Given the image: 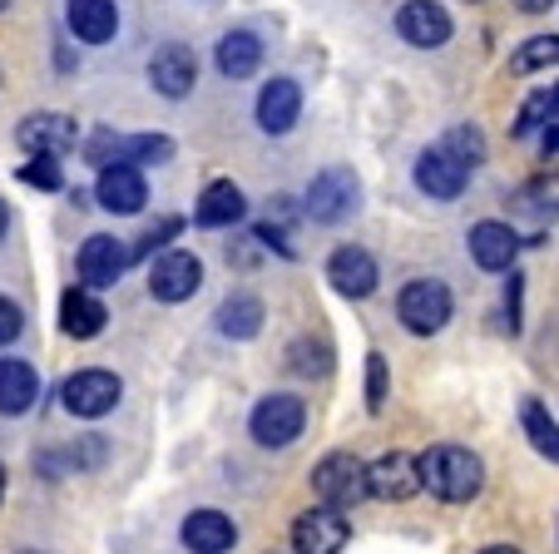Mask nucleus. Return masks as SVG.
<instances>
[{
  "label": "nucleus",
  "mask_w": 559,
  "mask_h": 554,
  "mask_svg": "<svg viewBox=\"0 0 559 554\" xmlns=\"http://www.w3.org/2000/svg\"><path fill=\"white\" fill-rule=\"evenodd\" d=\"M21 184H31V189H40V193H55L64 184V174H60V158H50V154H35L31 164L21 168Z\"/></svg>",
  "instance_id": "32"
},
{
  "label": "nucleus",
  "mask_w": 559,
  "mask_h": 554,
  "mask_svg": "<svg viewBox=\"0 0 559 554\" xmlns=\"http://www.w3.org/2000/svg\"><path fill=\"white\" fill-rule=\"evenodd\" d=\"M367 401H371V406H381V401H386V356H381V352L367 356Z\"/></svg>",
  "instance_id": "33"
},
{
  "label": "nucleus",
  "mask_w": 559,
  "mask_h": 554,
  "mask_svg": "<svg viewBox=\"0 0 559 554\" xmlns=\"http://www.w3.org/2000/svg\"><path fill=\"white\" fill-rule=\"evenodd\" d=\"M0 11H5V0H0Z\"/></svg>",
  "instance_id": "42"
},
{
  "label": "nucleus",
  "mask_w": 559,
  "mask_h": 554,
  "mask_svg": "<svg viewBox=\"0 0 559 554\" xmlns=\"http://www.w3.org/2000/svg\"><path fill=\"white\" fill-rule=\"evenodd\" d=\"M525 431H530V440H535L539 456L559 460V426L545 416V406H539V401H525Z\"/></svg>",
  "instance_id": "30"
},
{
  "label": "nucleus",
  "mask_w": 559,
  "mask_h": 554,
  "mask_svg": "<svg viewBox=\"0 0 559 554\" xmlns=\"http://www.w3.org/2000/svg\"><path fill=\"white\" fill-rule=\"evenodd\" d=\"M515 252H520V238L510 223H475L471 228V258L486 272H510Z\"/></svg>",
  "instance_id": "17"
},
{
  "label": "nucleus",
  "mask_w": 559,
  "mask_h": 554,
  "mask_svg": "<svg viewBox=\"0 0 559 554\" xmlns=\"http://www.w3.org/2000/svg\"><path fill=\"white\" fill-rule=\"evenodd\" d=\"M40 397V377L35 366L21 362V356H5L0 362V416H25Z\"/></svg>",
  "instance_id": "19"
},
{
  "label": "nucleus",
  "mask_w": 559,
  "mask_h": 554,
  "mask_svg": "<svg viewBox=\"0 0 559 554\" xmlns=\"http://www.w3.org/2000/svg\"><path fill=\"white\" fill-rule=\"evenodd\" d=\"M258 64H263V40L253 31H233L218 40V70L228 80H248Z\"/></svg>",
  "instance_id": "25"
},
{
  "label": "nucleus",
  "mask_w": 559,
  "mask_h": 554,
  "mask_svg": "<svg viewBox=\"0 0 559 554\" xmlns=\"http://www.w3.org/2000/svg\"><path fill=\"white\" fill-rule=\"evenodd\" d=\"M64 21H70V31L85 45H105V40H115V31H119L115 0H70Z\"/></svg>",
  "instance_id": "21"
},
{
  "label": "nucleus",
  "mask_w": 559,
  "mask_h": 554,
  "mask_svg": "<svg viewBox=\"0 0 559 554\" xmlns=\"http://www.w3.org/2000/svg\"><path fill=\"white\" fill-rule=\"evenodd\" d=\"M119 377L115 372H74L70 381L60 387V401H64V411L70 416H85V421H95V416H105V411H115L119 406Z\"/></svg>",
  "instance_id": "7"
},
{
  "label": "nucleus",
  "mask_w": 559,
  "mask_h": 554,
  "mask_svg": "<svg viewBox=\"0 0 559 554\" xmlns=\"http://www.w3.org/2000/svg\"><path fill=\"white\" fill-rule=\"evenodd\" d=\"M520 11H530V15H539V11H549V5H555V0H515Z\"/></svg>",
  "instance_id": "38"
},
{
  "label": "nucleus",
  "mask_w": 559,
  "mask_h": 554,
  "mask_svg": "<svg viewBox=\"0 0 559 554\" xmlns=\"http://www.w3.org/2000/svg\"><path fill=\"white\" fill-rule=\"evenodd\" d=\"M396 31H402V40L421 45V50H436V45L451 40V15L436 0H406L396 11Z\"/></svg>",
  "instance_id": "14"
},
{
  "label": "nucleus",
  "mask_w": 559,
  "mask_h": 554,
  "mask_svg": "<svg viewBox=\"0 0 559 554\" xmlns=\"http://www.w3.org/2000/svg\"><path fill=\"white\" fill-rule=\"evenodd\" d=\"M347 520L332 505H317V510H302L293 524V550L297 554H342L347 544Z\"/></svg>",
  "instance_id": "9"
},
{
  "label": "nucleus",
  "mask_w": 559,
  "mask_h": 554,
  "mask_svg": "<svg viewBox=\"0 0 559 554\" xmlns=\"http://www.w3.org/2000/svg\"><path fill=\"white\" fill-rule=\"evenodd\" d=\"M297 115H302V90H297L293 80H273L258 95V125L267 129V134H287V129L297 125Z\"/></svg>",
  "instance_id": "20"
},
{
  "label": "nucleus",
  "mask_w": 559,
  "mask_h": 554,
  "mask_svg": "<svg viewBox=\"0 0 559 554\" xmlns=\"http://www.w3.org/2000/svg\"><path fill=\"white\" fill-rule=\"evenodd\" d=\"M549 119H559V84L535 90V95L525 99V109H520V119H515V129H510V134L525 139V134H535V129H545Z\"/></svg>",
  "instance_id": "28"
},
{
  "label": "nucleus",
  "mask_w": 559,
  "mask_h": 554,
  "mask_svg": "<svg viewBox=\"0 0 559 554\" xmlns=\"http://www.w3.org/2000/svg\"><path fill=\"white\" fill-rule=\"evenodd\" d=\"M233 540H238V530H233V520L223 510H193L183 520V544L193 554H223L233 550Z\"/></svg>",
  "instance_id": "23"
},
{
  "label": "nucleus",
  "mask_w": 559,
  "mask_h": 554,
  "mask_svg": "<svg viewBox=\"0 0 559 554\" xmlns=\"http://www.w3.org/2000/svg\"><path fill=\"white\" fill-rule=\"evenodd\" d=\"M525 203H539V209H559V178H535L525 189Z\"/></svg>",
  "instance_id": "36"
},
{
  "label": "nucleus",
  "mask_w": 559,
  "mask_h": 554,
  "mask_svg": "<svg viewBox=\"0 0 559 554\" xmlns=\"http://www.w3.org/2000/svg\"><path fill=\"white\" fill-rule=\"evenodd\" d=\"M148 80H154V90L164 99H183L193 90V80H199V60H193L189 45H164L154 55V64H148Z\"/></svg>",
  "instance_id": "15"
},
{
  "label": "nucleus",
  "mask_w": 559,
  "mask_h": 554,
  "mask_svg": "<svg viewBox=\"0 0 559 554\" xmlns=\"http://www.w3.org/2000/svg\"><path fill=\"white\" fill-rule=\"evenodd\" d=\"M549 64H559V35H535V40H525L510 55L515 74H535V70H549Z\"/></svg>",
  "instance_id": "29"
},
{
  "label": "nucleus",
  "mask_w": 559,
  "mask_h": 554,
  "mask_svg": "<svg viewBox=\"0 0 559 554\" xmlns=\"http://www.w3.org/2000/svg\"><path fill=\"white\" fill-rule=\"evenodd\" d=\"M179 228H183L179 219H164V223H158V228H148L144 238H139V248H129V258H148V252H154L158 243H169V238H174V233H179Z\"/></svg>",
  "instance_id": "34"
},
{
  "label": "nucleus",
  "mask_w": 559,
  "mask_h": 554,
  "mask_svg": "<svg viewBox=\"0 0 559 554\" xmlns=\"http://www.w3.org/2000/svg\"><path fill=\"white\" fill-rule=\"evenodd\" d=\"M95 199H99V209H109V213H139L148 203V184L134 164H109V168H99Z\"/></svg>",
  "instance_id": "12"
},
{
  "label": "nucleus",
  "mask_w": 559,
  "mask_h": 554,
  "mask_svg": "<svg viewBox=\"0 0 559 554\" xmlns=\"http://www.w3.org/2000/svg\"><path fill=\"white\" fill-rule=\"evenodd\" d=\"M328 283L342 297H371L377 293V262L367 248H337L328 262Z\"/></svg>",
  "instance_id": "16"
},
{
  "label": "nucleus",
  "mask_w": 559,
  "mask_h": 554,
  "mask_svg": "<svg viewBox=\"0 0 559 554\" xmlns=\"http://www.w3.org/2000/svg\"><path fill=\"white\" fill-rule=\"evenodd\" d=\"M129 243L109 238V233H95V238H85V248H80V283L85 287H115L119 278H124L129 268Z\"/></svg>",
  "instance_id": "10"
},
{
  "label": "nucleus",
  "mask_w": 559,
  "mask_h": 554,
  "mask_svg": "<svg viewBox=\"0 0 559 554\" xmlns=\"http://www.w3.org/2000/svg\"><path fill=\"white\" fill-rule=\"evenodd\" d=\"M307 426V406L297 397H263L253 406V421H248V431H253L258 446L277 450V446H293L297 436H302Z\"/></svg>",
  "instance_id": "5"
},
{
  "label": "nucleus",
  "mask_w": 559,
  "mask_h": 554,
  "mask_svg": "<svg viewBox=\"0 0 559 554\" xmlns=\"http://www.w3.org/2000/svg\"><path fill=\"white\" fill-rule=\"evenodd\" d=\"M357 203H361V184L352 168H322L312 178V189H307V213L317 223H342Z\"/></svg>",
  "instance_id": "6"
},
{
  "label": "nucleus",
  "mask_w": 559,
  "mask_h": 554,
  "mask_svg": "<svg viewBox=\"0 0 559 554\" xmlns=\"http://www.w3.org/2000/svg\"><path fill=\"white\" fill-rule=\"evenodd\" d=\"M15 139H21L31 154L60 158L64 149H74V119L70 115H31V119H21Z\"/></svg>",
  "instance_id": "18"
},
{
  "label": "nucleus",
  "mask_w": 559,
  "mask_h": 554,
  "mask_svg": "<svg viewBox=\"0 0 559 554\" xmlns=\"http://www.w3.org/2000/svg\"><path fill=\"white\" fill-rule=\"evenodd\" d=\"M480 554H520V550H510V544H490V550H480Z\"/></svg>",
  "instance_id": "39"
},
{
  "label": "nucleus",
  "mask_w": 559,
  "mask_h": 554,
  "mask_svg": "<svg viewBox=\"0 0 559 554\" xmlns=\"http://www.w3.org/2000/svg\"><path fill=\"white\" fill-rule=\"evenodd\" d=\"M11 228V209H5V203H0V233Z\"/></svg>",
  "instance_id": "40"
},
{
  "label": "nucleus",
  "mask_w": 559,
  "mask_h": 554,
  "mask_svg": "<svg viewBox=\"0 0 559 554\" xmlns=\"http://www.w3.org/2000/svg\"><path fill=\"white\" fill-rule=\"evenodd\" d=\"M441 149H445V154H455V158H461L465 168H475V164H480V158H486V139H480V129H475V125L451 129V134L441 139Z\"/></svg>",
  "instance_id": "31"
},
{
  "label": "nucleus",
  "mask_w": 559,
  "mask_h": 554,
  "mask_svg": "<svg viewBox=\"0 0 559 554\" xmlns=\"http://www.w3.org/2000/svg\"><path fill=\"white\" fill-rule=\"evenodd\" d=\"M21 327H25L21 307H15L11 297H0V346H5V342H15V337H21Z\"/></svg>",
  "instance_id": "35"
},
{
  "label": "nucleus",
  "mask_w": 559,
  "mask_h": 554,
  "mask_svg": "<svg viewBox=\"0 0 559 554\" xmlns=\"http://www.w3.org/2000/svg\"><path fill=\"white\" fill-rule=\"evenodd\" d=\"M539 149H545V154H559V119H549V125H545V139H539Z\"/></svg>",
  "instance_id": "37"
},
{
  "label": "nucleus",
  "mask_w": 559,
  "mask_h": 554,
  "mask_svg": "<svg viewBox=\"0 0 559 554\" xmlns=\"http://www.w3.org/2000/svg\"><path fill=\"white\" fill-rule=\"evenodd\" d=\"M109 322L105 303H99L90 287H70V293L60 297V327L70 337H80V342H90V337H99V327Z\"/></svg>",
  "instance_id": "22"
},
{
  "label": "nucleus",
  "mask_w": 559,
  "mask_h": 554,
  "mask_svg": "<svg viewBox=\"0 0 559 554\" xmlns=\"http://www.w3.org/2000/svg\"><path fill=\"white\" fill-rule=\"evenodd\" d=\"M243 213H248L243 189H238V184H228V178H218V184H209V189H203L193 219H199L203 228H228V223H238Z\"/></svg>",
  "instance_id": "24"
},
{
  "label": "nucleus",
  "mask_w": 559,
  "mask_h": 554,
  "mask_svg": "<svg viewBox=\"0 0 559 554\" xmlns=\"http://www.w3.org/2000/svg\"><path fill=\"white\" fill-rule=\"evenodd\" d=\"M416 184H421V193H431V199H461L465 184H471V168L436 144L416 158Z\"/></svg>",
  "instance_id": "13"
},
{
  "label": "nucleus",
  "mask_w": 559,
  "mask_h": 554,
  "mask_svg": "<svg viewBox=\"0 0 559 554\" xmlns=\"http://www.w3.org/2000/svg\"><path fill=\"white\" fill-rule=\"evenodd\" d=\"M416 491H421V471L402 450H391V456L367 465V495H377V500H412Z\"/></svg>",
  "instance_id": "11"
},
{
  "label": "nucleus",
  "mask_w": 559,
  "mask_h": 554,
  "mask_svg": "<svg viewBox=\"0 0 559 554\" xmlns=\"http://www.w3.org/2000/svg\"><path fill=\"white\" fill-rule=\"evenodd\" d=\"M0 495H5V465H0Z\"/></svg>",
  "instance_id": "41"
},
{
  "label": "nucleus",
  "mask_w": 559,
  "mask_h": 554,
  "mask_svg": "<svg viewBox=\"0 0 559 554\" xmlns=\"http://www.w3.org/2000/svg\"><path fill=\"white\" fill-rule=\"evenodd\" d=\"M258 327H263V303L248 293H233L228 303L218 307V332L223 337H238V342H248V337H258Z\"/></svg>",
  "instance_id": "27"
},
{
  "label": "nucleus",
  "mask_w": 559,
  "mask_h": 554,
  "mask_svg": "<svg viewBox=\"0 0 559 554\" xmlns=\"http://www.w3.org/2000/svg\"><path fill=\"white\" fill-rule=\"evenodd\" d=\"M199 283H203V262L183 248L158 252L154 268H148V293H154L158 303H183V297L199 293Z\"/></svg>",
  "instance_id": "8"
},
{
  "label": "nucleus",
  "mask_w": 559,
  "mask_h": 554,
  "mask_svg": "<svg viewBox=\"0 0 559 554\" xmlns=\"http://www.w3.org/2000/svg\"><path fill=\"white\" fill-rule=\"evenodd\" d=\"M396 317H402L406 332L436 337L451 322V287L436 283V278H416V283H406L402 297H396Z\"/></svg>",
  "instance_id": "2"
},
{
  "label": "nucleus",
  "mask_w": 559,
  "mask_h": 554,
  "mask_svg": "<svg viewBox=\"0 0 559 554\" xmlns=\"http://www.w3.org/2000/svg\"><path fill=\"white\" fill-rule=\"evenodd\" d=\"M312 491L332 510H352L357 500H367V465L352 450H332L322 465L312 471Z\"/></svg>",
  "instance_id": "3"
},
{
  "label": "nucleus",
  "mask_w": 559,
  "mask_h": 554,
  "mask_svg": "<svg viewBox=\"0 0 559 554\" xmlns=\"http://www.w3.org/2000/svg\"><path fill=\"white\" fill-rule=\"evenodd\" d=\"M174 154V144L164 134H115V129H99L95 139L85 144V158L95 168H109V164H164Z\"/></svg>",
  "instance_id": "4"
},
{
  "label": "nucleus",
  "mask_w": 559,
  "mask_h": 554,
  "mask_svg": "<svg viewBox=\"0 0 559 554\" xmlns=\"http://www.w3.org/2000/svg\"><path fill=\"white\" fill-rule=\"evenodd\" d=\"M105 460V440H74V446H60V450H45L40 460H35V471L40 475H64V471H90V465H99Z\"/></svg>",
  "instance_id": "26"
},
{
  "label": "nucleus",
  "mask_w": 559,
  "mask_h": 554,
  "mask_svg": "<svg viewBox=\"0 0 559 554\" xmlns=\"http://www.w3.org/2000/svg\"><path fill=\"white\" fill-rule=\"evenodd\" d=\"M416 471H421V491H431L436 500H445V505L471 500V495H480V485H486V465L461 446H431L416 460Z\"/></svg>",
  "instance_id": "1"
}]
</instances>
